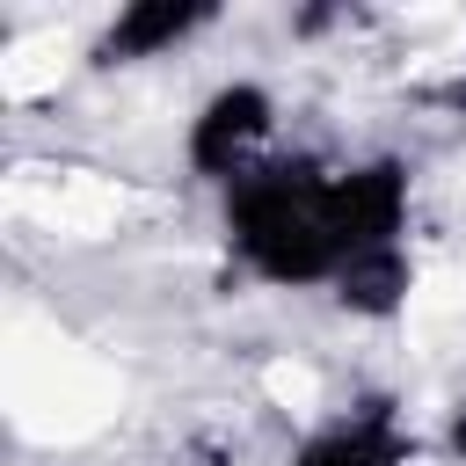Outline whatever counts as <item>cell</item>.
<instances>
[{"label":"cell","mask_w":466,"mask_h":466,"mask_svg":"<svg viewBox=\"0 0 466 466\" xmlns=\"http://www.w3.org/2000/svg\"><path fill=\"white\" fill-rule=\"evenodd\" d=\"M328 189H335V167L313 153H284V160H262L255 175H240L226 189L233 255L262 284H328L342 269Z\"/></svg>","instance_id":"1"},{"label":"cell","mask_w":466,"mask_h":466,"mask_svg":"<svg viewBox=\"0 0 466 466\" xmlns=\"http://www.w3.org/2000/svg\"><path fill=\"white\" fill-rule=\"evenodd\" d=\"M269 124H277L269 87H255V80H226V87H211L204 109L189 116V167H197L204 182H226V189H233L240 175L262 167Z\"/></svg>","instance_id":"2"},{"label":"cell","mask_w":466,"mask_h":466,"mask_svg":"<svg viewBox=\"0 0 466 466\" xmlns=\"http://www.w3.org/2000/svg\"><path fill=\"white\" fill-rule=\"evenodd\" d=\"M328 218H335V248H342V262L364 255V248H393L400 226H408V167H400V160L335 167Z\"/></svg>","instance_id":"3"},{"label":"cell","mask_w":466,"mask_h":466,"mask_svg":"<svg viewBox=\"0 0 466 466\" xmlns=\"http://www.w3.org/2000/svg\"><path fill=\"white\" fill-rule=\"evenodd\" d=\"M408 459H415V437L400 430L393 400L371 393L364 408H350V415H335L328 430H313L291 466H408Z\"/></svg>","instance_id":"4"},{"label":"cell","mask_w":466,"mask_h":466,"mask_svg":"<svg viewBox=\"0 0 466 466\" xmlns=\"http://www.w3.org/2000/svg\"><path fill=\"white\" fill-rule=\"evenodd\" d=\"M211 22H218L211 0H131L124 15H109L95 58H102V66H138V58H160V51L189 44V36L211 29Z\"/></svg>","instance_id":"5"},{"label":"cell","mask_w":466,"mask_h":466,"mask_svg":"<svg viewBox=\"0 0 466 466\" xmlns=\"http://www.w3.org/2000/svg\"><path fill=\"white\" fill-rule=\"evenodd\" d=\"M328 284H335V306H342V313H357V320H393V313L408 306L415 262H408V248L393 240V248H364V255H350Z\"/></svg>","instance_id":"6"},{"label":"cell","mask_w":466,"mask_h":466,"mask_svg":"<svg viewBox=\"0 0 466 466\" xmlns=\"http://www.w3.org/2000/svg\"><path fill=\"white\" fill-rule=\"evenodd\" d=\"M444 451L466 466V400H459V408H451V422H444Z\"/></svg>","instance_id":"7"}]
</instances>
